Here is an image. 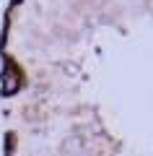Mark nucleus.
Masks as SVG:
<instances>
[{
	"mask_svg": "<svg viewBox=\"0 0 153 156\" xmlns=\"http://www.w3.org/2000/svg\"><path fill=\"white\" fill-rule=\"evenodd\" d=\"M83 151V140L78 138V135H70V138H65L62 140V154H81Z\"/></svg>",
	"mask_w": 153,
	"mask_h": 156,
	"instance_id": "f257e3e1",
	"label": "nucleus"
},
{
	"mask_svg": "<svg viewBox=\"0 0 153 156\" xmlns=\"http://www.w3.org/2000/svg\"><path fill=\"white\" fill-rule=\"evenodd\" d=\"M16 89H18V78H16V73L5 70V76H3V91H5V94H13Z\"/></svg>",
	"mask_w": 153,
	"mask_h": 156,
	"instance_id": "f03ea898",
	"label": "nucleus"
},
{
	"mask_svg": "<svg viewBox=\"0 0 153 156\" xmlns=\"http://www.w3.org/2000/svg\"><path fill=\"white\" fill-rule=\"evenodd\" d=\"M13 3H21V0H13Z\"/></svg>",
	"mask_w": 153,
	"mask_h": 156,
	"instance_id": "20e7f679",
	"label": "nucleus"
},
{
	"mask_svg": "<svg viewBox=\"0 0 153 156\" xmlns=\"http://www.w3.org/2000/svg\"><path fill=\"white\" fill-rule=\"evenodd\" d=\"M5 140H8V143H5V154H11V151L16 148V135L8 133V135H5Z\"/></svg>",
	"mask_w": 153,
	"mask_h": 156,
	"instance_id": "7ed1b4c3",
	"label": "nucleus"
}]
</instances>
